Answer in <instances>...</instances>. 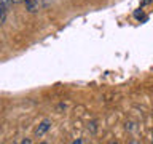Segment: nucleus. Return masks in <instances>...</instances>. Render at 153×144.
<instances>
[{"label":"nucleus","instance_id":"nucleus-6","mask_svg":"<svg viewBox=\"0 0 153 144\" xmlns=\"http://www.w3.org/2000/svg\"><path fill=\"white\" fill-rule=\"evenodd\" d=\"M13 3H21V2H24V0H11Z\"/></svg>","mask_w":153,"mask_h":144},{"label":"nucleus","instance_id":"nucleus-4","mask_svg":"<svg viewBox=\"0 0 153 144\" xmlns=\"http://www.w3.org/2000/svg\"><path fill=\"white\" fill-rule=\"evenodd\" d=\"M85 141H83V139H75V141H74V144H83Z\"/></svg>","mask_w":153,"mask_h":144},{"label":"nucleus","instance_id":"nucleus-2","mask_svg":"<svg viewBox=\"0 0 153 144\" xmlns=\"http://www.w3.org/2000/svg\"><path fill=\"white\" fill-rule=\"evenodd\" d=\"M2 2V18H0V24H5V19H7V13L10 10V5L13 2L11 0H0Z\"/></svg>","mask_w":153,"mask_h":144},{"label":"nucleus","instance_id":"nucleus-3","mask_svg":"<svg viewBox=\"0 0 153 144\" xmlns=\"http://www.w3.org/2000/svg\"><path fill=\"white\" fill-rule=\"evenodd\" d=\"M26 10L29 13H37L38 11V0H24Z\"/></svg>","mask_w":153,"mask_h":144},{"label":"nucleus","instance_id":"nucleus-7","mask_svg":"<svg viewBox=\"0 0 153 144\" xmlns=\"http://www.w3.org/2000/svg\"><path fill=\"white\" fill-rule=\"evenodd\" d=\"M152 141H153V131H152Z\"/></svg>","mask_w":153,"mask_h":144},{"label":"nucleus","instance_id":"nucleus-1","mask_svg":"<svg viewBox=\"0 0 153 144\" xmlns=\"http://www.w3.org/2000/svg\"><path fill=\"white\" fill-rule=\"evenodd\" d=\"M51 125H53V123H51V120L45 118V120H43V122L37 127V130H35V136L40 138V136H43V134H46V131L51 128Z\"/></svg>","mask_w":153,"mask_h":144},{"label":"nucleus","instance_id":"nucleus-5","mask_svg":"<svg viewBox=\"0 0 153 144\" xmlns=\"http://www.w3.org/2000/svg\"><path fill=\"white\" fill-rule=\"evenodd\" d=\"M22 144H30L32 141H30V139H22V141H21Z\"/></svg>","mask_w":153,"mask_h":144}]
</instances>
